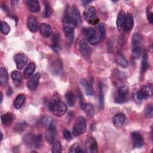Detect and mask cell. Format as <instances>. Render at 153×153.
<instances>
[{
  "instance_id": "6da1fadb",
  "label": "cell",
  "mask_w": 153,
  "mask_h": 153,
  "mask_svg": "<svg viewBox=\"0 0 153 153\" xmlns=\"http://www.w3.org/2000/svg\"><path fill=\"white\" fill-rule=\"evenodd\" d=\"M48 109L55 116L60 117L65 114L67 107L65 103L60 100V96L59 94H55L49 103Z\"/></svg>"
},
{
  "instance_id": "7a4b0ae2",
  "label": "cell",
  "mask_w": 153,
  "mask_h": 153,
  "mask_svg": "<svg viewBox=\"0 0 153 153\" xmlns=\"http://www.w3.org/2000/svg\"><path fill=\"white\" fill-rule=\"evenodd\" d=\"M76 25H78L76 22L71 17H70L67 14H65L63 22V30L66 37L71 42H72L74 38V29Z\"/></svg>"
},
{
  "instance_id": "3957f363",
  "label": "cell",
  "mask_w": 153,
  "mask_h": 153,
  "mask_svg": "<svg viewBox=\"0 0 153 153\" xmlns=\"http://www.w3.org/2000/svg\"><path fill=\"white\" fill-rule=\"evenodd\" d=\"M142 43V36L138 33H134L131 38V52L133 57L137 59L141 54V47Z\"/></svg>"
},
{
  "instance_id": "277c9868",
  "label": "cell",
  "mask_w": 153,
  "mask_h": 153,
  "mask_svg": "<svg viewBox=\"0 0 153 153\" xmlns=\"http://www.w3.org/2000/svg\"><path fill=\"white\" fill-rule=\"evenodd\" d=\"M87 127V121L85 118L82 116H78L74 123L72 133L74 136H78L82 134Z\"/></svg>"
},
{
  "instance_id": "5b68a950",
  "label": "cell",
  "mask_w": 153,
  "mask_h": 153,
  "mask_svg": "<svg viewBox=\"0 0 153 153\" xmlns=\"http://www.w3.org/2000/svg\"><path fill=\"white\" fill-rule=\"evenodd\" d=\"M152 87L149 85H145L142 87L136 93L137 99L142 100L146 99L152 95Z\"/></svg>"
},
{
  "instance_id": "8992f818",
  "label": "cell",
  "mask_w": 153,
  "mask_h": 153,
  "mask_svg": "<svg viewBox=\"0 0 153 153\" xmlns=\"http://www.w3.org/2000/svg\"><path fill=\"white\" fill-rule=\"evenodd\" d=\"M96 9L93 6H89L85 8L83 12L84 19L89 23H95Z\"/></svg>"
},
{
  "instance_id": "52a82bcc",
  "label": "cell",
  "mask_w": 153,
  "mask_h": 153,
  "mask_svg": "<svg viewBox=\"0 0 153 153\" xmlns=\"http://www.w3.org/2000/svg\"><path fill=\"white\" fill-rule=\"evenodd\" d=\"M128 88L126 86H121L118 89L117 96L115 98V102L118 103H122L127 99L128 94Z\"/></svg>"
},
{
  "instance_id": "ba28073f",
  "label": "cell",
  "mask_w": 153,
  "mask_h": 153,
  "mask_svg": "<svg viewBox=\"0 0 153 153\" xmlns=\"http://www.w3.org/2000/svg\"><path fill=\"white\" fill-rule=\"evenodd\" d=\"M131 141L134 148H141L144 145V139L141 135V134L139 132L134 131L131 133Z\"/></svg>"
},
{
  "instance_id": "9c48e42d",
  "label": "cell",
  "mask_w": 153,
  "mask_h": 153,
  "mask_svg": "<svg viewBox=\"0 0 153 153\" xmlns=\"http://www.w3.org/2000/svg\"><path fill=\"white\" fill-rule=\"evenodd\" d=\"M27 60V56L23 53H18L14 56V61L19 69H22L26 65Z\"/></svg>"
},
{
  "instance_id": "30bf717a",
  "label": "cell",
  "mask_w": 153,
  "mask_h": 153,
  "mask_svg": "<svg viewBox=\"0 0 153 153\" xmlns=\"http://www.w3.org/2000/svg\"><path fill=\"white\" fill-rule=\"evenodd\" d=\"M56 136L57 130L54 126L47 128L45 133V138L48 143H53L55 141Z\"/></svg>"
},
{
  "instance_id": "8fae6325",
  "label": "cell",
  "mask_w": 153,
  "mask_h": 153,
  "mask_svg": "<svg viewBox=\"0 0 153 153\" xmlns=\"http://www.w3.org/2000/svg\"><path fill=\"white\" fill-rule=\"evenodd\" d=\"M87 151L89 153H97L98 152L97 143L96 140L93 137H89L85 143Z\"/></svg>"
},
{
  "instance_id": "7c38bea8",
  "label": "cell",
  "mask_w": 153,
  "mask_h": 153,
  "mask_svg": "<svg viewBox=\"0 0 153 153\" xmlns=\"http://www.w3.org/2000/svg\"><path fill=\"white\" fill-rule=\"evenodd\" d=\"M67 14L71 17L76 22L77 25H79L81 22V17L79 11L75 5H72V7H69Z\"/></svg>"
},
{
  "instance_id": "4fadbf2b",
  "label": "cell",
  "mask_w": 153,
  "mask_h": 153,
  "mask_svg": "<svg viewBox=\"0 0 153 153\" xmlns=\"http://www.w3.org/2000/svg\"><path fill=\"white\" fill-rule=\"evenodd\" d=\"M40 76H41V75L39 73H36L35 75H33L31 77V78L29 80V81L27 83V88L29 90L33 91L36 89V88L39 85Z\"/></svg>"
},
{
  "instance_id": "5bb4252c",
  "label": "cell",
  "mask_w": 153,
  "mask_h": 153,
  "mask_svg": "<svg viewBox=\"0 0 153 153\" xmlns=\"http://www.w3.org/2000/svg\"><path fill=\"white\" fill-rule=\"evenodd\" d=\"M39 30L41 35L45 38H48L52 34V28L47 23H41L39 25Z\"/></svg>"
},
{
  "instance_id": "9a60e30c",
  "label": "cell",
  "mask_w": 153,
  "mask_h": 153,
  "mask_svg": "<svg viewBox=\"0 0 153 153\" xmlns=\"http://www.w3.org/2000/svg\"><path fill=\"white\" fill-rule=\"evenodd\" d=\"M26 5L28 10L32 13L39 12L41 10L39 2L36 0H27L26 1Z\"/></svg>"
},
{
  "instance_id": "2e32d148",
  "label": "cell",
  "mask_w": 153,
  "mask_h": 153,
  "mask_svg": "<svg viewBox=\"0 0 153 153\" xmlns=\"http://www.w3.org/2000/svg\"><path fill=\"white\" fill-rule=\"evenodd\" d=\"M27 26L29 30L32 32H36L38 30V23L36 18L34 16H30L28 17L27 20Z\"/></svg>"
},
{
  "instance_id": "e0dca14e",
  "label": "cell",
  "mask_w": 153,
  "mask_h": 153,
  "mask_svg": "<svg viewBox=\"0 0 153 153\" xmlns=\"http://www.w3.org/2000/svg\"><path fill=\"white\" fill-rule=\"evenodd\" d=\"M63 70V65L61 61L56 60L54 61L50 66V71L52 74L58 75L62 72Z\"/></svg>"
},
{
  "instance_id": "ac0fdd59",
  "label": "cell",
  "mask_w": 153,
  "mask_h": 153,
  "mask_svg": "<svg viewBox=\"0 0 153 153\" xmlns=\"http://www.w3.org/2000/svg\"><path fill=\"white\" fill-rule=\"evenodd\" d=\"M79 49L80 53L83 56H87L90 53V47L87 41L85 39H82L80 41L79 44Z\"/></svg>"
},
{
  "instance_id": "d6986e66",
  "label": "cell",
  "mask_w": 153,
  "mask_h": 153,
  "mask_svg": "<svg viewBox=\"0 0 153 153\" xmlns=\"http://www.w3.org/2000/svg\"><path fill=\"white\" fill-rule=\"evenodd\" d=\"M133 25H134L133 18L132 16L128 13L126 16L123 27L126 31L128 32V31H130L133 29Z\"/></svg>"
},
{
  "instance_id": "ffe728a7",
  "label": "cell",
  "mask_w": 153,
  "mask_h": 153,
  "mask_svg": "<svg viewBox=\"0 0 153 153\" xmlns=\"http://www.w3.org/2000/svg\"><path fill=\"white\" fill-rule=\"evenodd\" d=\"M113 124L114 125L117 127H121L126 120V116L124 114L122 113H119L116 114L114 117H113Z\"/></svg>"
},
{
  "instance_id": "44dd1931",
  "label": "cell",
  "mask_w": 153,
  "mask_h": 153,
  "mask_svg": "<svg viewBox=\"0 0 153 153\" xmlns=\"http://www.w3.org/2000/svg\"><path fill=\"white\" fill-rule=\"evenodd\" d=\"M35 65L33 62H30L28 64V65L26 67L24 72H23V76L25 78H29L30 76H31L33 72L35 71Z\"/></svg>"
},
{
  "instance_id": "7402d4cb",
  "label": "cell",
  "mask_w": 153,
  "mask_h": 153,
  "mask_svg": "<svg viewBox=\"0 0 153 153\" xmlns=\"http://www.w3.org/2000/svg\"><path fill=\"white\" fill-rule=\"evenodd\" d=\"M8 80V74L7 70L2 67L0 70V84L1 86H5Z\"/></svg>"
},
{
  "instance_id": "603a6c76",
  "label": "cell",
  "mask_w": 153,
  "mask_h": 153,
  "mask_svg": "<svg viewBox=\"0 0 153 153\" xmlns=\"http://www.w3.org/2000/svg\"><path fill=\"white\" fill-rule=\"evenodd\" d=\"M25 100H26V97L25 94H19L16 97L14 101V107L17 109L21 108V107L23 106V103H25Z\"/></svg>"
},
{
  "instance_id": "cb8c5ba5",
  "label": "cell",
  "mask_w": 153,
  "mask_h": 153,
  "mask_svg": "<svg viewBox=\"0 0 153 153\" xmlns=\"http://www.w3.org/2000/svg\"><path fill=\"white\" fill-rule=\"evenodd\" d=\"M11 78H12L14 83L16 85H19L22 82L23 76H22L21 73L20 72H19L18 71H13L11 72Z\"/></svg>"
},
{
  "instance_id": "d4e9b609",
  "label": "cell",
  "mask_w": 153,
  "mask_h": 153,
  "mask_svg": "<svg viewBox=\"0 0 153 153\" xmlns=\"http://www.w3.org/2000/svg\"><path fill=\"white\" fill-rule=\"evenodd\" d=\"M1 121L2 124L5 126H8L13 122L14 118V116L12 113L7 112L1 115Z\"/></svg>"
},
{
  "instance_id": "484cf974",
  "label": "cell",
  "mask_w": 153,
  "mask_h": 153,
  "mask_svg": "<svg viewBox=\"0 0 153 153\" xmlns=\"http://www.w3.org/2000/svg\"><path fill=\"white\" fill-rule=\"evenodd\" d=\"M125 18H126L125 12L121 10L119 13L117 17V26L118 30H121L123 29L124 23L125 21Z\"/></svg>"
},
{
  "instance_id": "4316f807",
  "label": "cell",
  "mask_w": 153,
  "mask_h": 153,
  "mask_svg": "<svg viewBox=\"0 0 153 153\" xmlns=\"http://www.w3.org/2000/svg\"><path fill=\"white\" fill-rule=\"evenodd\" d=\"M59 38H60V36L58 33H53V35L52 36L51 48L54 51H56V52H58L60 49Z\"/></svg>"
},
{
  "instance_id": "83f0119b",
  "label": "cell",
  "mask_w": 153,
  "mask_h": 153,
  "mask_svg": "<svg viewBox=\"0 0 153 153\" xmlns=\"http://www.w3.org/2000/svg\"><path fill=\"white\" fill-rule=\"evenodd\" d=\"M81 84L84 87L87 95L92 96L94 94V89L92 85L86 79H82L81 81Z\"/></svg>"
},
{
  "instance_id": "f1b7e54d",
  "label": "cell",
  "mask_w": 153,
  "mask_h": 153,
  "mask_svg": "<svg viewBox=\"0 0 153 153\" xmlns=\"http://www.w3.org/2000/svg\"><path fill=\"white\" fill-rule=\"evenodd\" d=\"M116 61L117 63L123 68H127L128 65V62L125 57L120 53H118L116 57Z\"/></svg>"
},
{
  "instance_id": "f546056e",
  "label": "cell",
  "mask_w": 153,
  "mask_h": 153,
  "mask_svg": "<svg viewBox=\"0 0 153 153\" xmlns=\"http://www.w3.org/2000/svg\"><path fill=\"white\" fill-rule=\"evenodd\" d=\"M41 123L42 126H44V127L48 128L51 126H54V123H53V120L52 119V118L50 116L48 115H44L41 119Z\"/></svg>"
},
{
  "instance_id": "4dcf8cb0",
  "label": "cell",
  "mask_w": 153,
  "mask_h": 153,
  "mask_svg": "<svg viewBox=\"0 0 153 153\" xmlns=\"http://www.w3.org/2000/svg\"><path fill=\"white\" fill-rule=\"evenodd\" d=\"M65 100L68 106H73L75 105V96L72 92L68 91L66 93Z\"/></svg>"
},
{
  "instance_id": "1f68e13d",
  "label": "cell",
  "mask_w": 153,
  "mask_h": 153,
  "mask_svg": "<svg viewBox=\"0 0 153 153\" xmlns=\"http://www.w3.org/2000/svg\"><path fill=\"white\" fill-rule=\"evenodd\" d=\"M35 136L32 135L30 133H28L25 136L23 137L24 142L26 145L28 147H33V142H34Z\"/></svg>"
},
{
  "instance_id": "d6a6232c",
  "label": "cell",
  "mask_w": 153,
  "mask_h": 153,
  "mask_svg": "<svg viewBox=\"0 0 153 153\" xmlns=\"http://www.w3.org/2000/svg\"><path fill=\"white\" fill-rule=\"evenodd\" d=\"M82 109L85 111L88 117H91L93 116L94 113V109L93 105L91 103H88L87 104H85Z\"/></svg>"
},
{
  "instance_id": "836d02e7",
  "label": "cell",
  "mask_w": 153,
  "mask_h": 153,
  "mask_svg": "<svg viewBox=\"0 0 153 153\" xmlns=\"http://www.w3.org/2000/svg\"><path fill=\"white\" fill-rule=\"evenodd\" d=\"M148 56L146 52L145 51L143 56H142V60L141 63V72L143 73L145 72L146 69H148Z\"/></svg>"
},
{
  "instance_id": "e575fe53",
  "label": "cell",
  "mask_w": 153,
  "mask_h": 153,
  "mask_svg": "<svg viewBox=\"0 0 153 153\" xmlns=\"http://www.w3.org/2000/svg\"><path fill=\"white\" fill-rule=\"evenodd\" d=\"M83 33L88 39L93 37L96 34V32L93 27H87L83 29Z\"/></svg>"
},
{
  "instance_id": "d590c367",
  "label": "cell",
  "mask_w": 153,
  "mask_h": 153,
  "mask_svg": "<svg viewBox=\"0 0 153 153\" xmlns=\"http://www.w3.org/2000/svg\"><path fill=\"white\" fill-rule=\"evenodd\" d=\"M104 107V94L102 91V85H99V108L100 110L103 109Z\"/></svg>"
},
{
  "instance_id": "8d00e7d4",
  "label": "cell",
  "mask_w": 153,
  "mask_h": 153,
  "mask_svg": "<svg viewBox=\"0 0 153 153\" xmlns=\"http://www.w3.org/2000/svg\"><path fill=\"white\" fill-rule=\"evenodd\" d=\"M27 126V124L24 121H20L18 123H17L14 127V130L15 131H23Z\"/></svg>"
},
{
  "instance_id": "74e56055",
  "label": "cell",
  "mask_w": 153,
  "mask_h": 153,
  "mask_svg": "<svg viewBox=\"0 0 153 153\" xmlns=\"http://www.w3.org/2000/svg\"><path fill=\"white\" fill-rule=\"evenodd\" d=\"M98 30H99V35L100 36V38L101 39V41H102L106 35V31H105V24L102 22H100L98 25Z\"/></svg>"
},
{
  "instance_id": "f35d334b",
  "label": "cell",
  "mask_w": 153,
  "mask_h": 153,
  "mask_svg": "<svg viewBox=\"0 0 153 153\" xmlns=\"http://www.w3.org/2000/svg\"><path fill=\"white\" fill-rule=\"evenodd\" d=\"M62 147L61 145V143L59 141H54L53 143V146H52V149L51 151L53 153H60L62 152Z\"/></svg>"
},
{
  "instance_id": "ab89813d",
  "label": "cell",
  "mask_w": 153,
  "mask_h": 153,
  "mask_svg": "<svg viewBox=\"0 0 153 153\" xmlns=\"http://www.w3.org/2000/svg\"><path fill=\"white\" fill-rule=\"evenodd\" d=\"M85 151L82 148H81L79 145L77 143H75L73 144L69 148V152H74V153H76V152H85Z\"/></svg>"
},
{
  "instance_id": "60d3db41",
  "label": "cell",
  "mask_w": 153,
  "mask_h": 153,
  "mask_svg": "<svg viewBox=\"0 0 153 153\" xmlns=\"http://www.w3.org/2000/svg\"><path fill=\"white\" fill-rule=\"evenodd\" d=\"M1 29V32L4 35H7L10 31V27L7 22L2 21L1 22V29Z\"/></svg>"
},
{
  "instance_id": "b9f144b4",
  "label": "cell",
  "mask_w": 153,
  "mask_h": 153,
  "mask_svg": "<svg viewBox=\"0 0 153 153\" xmlns=\"http://www.w3.org/2000/svg\"><path fill=\"white\" fill-rule=\"evenodd\" d=\"M42 146V137L41 135L35 136L34 142H33V148L36 149H39Z\"/></svg>"
},
{
  "instance_id": "7bdbcfd3",
  "label": "cell",
  "mask_w": 153,
  "mask_h": 153,
  "mask_svg": "<svg viewBox=\"0 0 153 153\" xmlns=\"http://www.w3.org/2000/svg\"><path fill=\"white\" fill-rule=\"evenodd\" d=\"M52 8L48 2H45V13L44 15L46 17H48L51 15Z\"/></svg>"
},
{
  "instance_id": "ee69618b",
  "label": "cell",
  "mask_w": 153,
  "mask_h": 153,
  "mask_svg": "<svg viewBox=\"0 0 153 153\" xmlns=\"http://www.w3.org/2000/svg\"><path fill=\"white\" fill-rule=\"evenodd\" d=\"M153 114V108L152 105H149L147 106V107L145 109V115L146 118H150L152 117Z\"/></svg>"
},
{
  "instance_id": "f6af8a7d",
  "label": "cell",
  "mask_w": 153,
  "mask_h": 153,
  "mask_svg": "<svg viewBox=\"0 0 153 153\" xmlns=\"http://www.w3.org/2000/svg\"><path fill=\"white\" fill-rule=\"evenodd\" d=\"M63 134L64 138L66 140H71L72 139L71 133L68 130H67L66 128L63 129Z\"/></svg>"
},
{
  "instance_id": "bcb514c9",
  "label": "cell",
  "mask_w": 153,
  "mask_h": 153,
  "mask_svg": "<svg viewBox=\"0 0 153 153\" xmlns=\"http://www.w3.org/2000/svg\"><path fill=\"white\" fill-rule=\"evenodd\" d=\"M78 94V99H79V105H80V106H81V109H82L85 103H84V102H83V100H82V93L80 92L79 90H78V94Z\"/></svg>"
},
{
  "instance_id": "7dc6e473",
  "label": "cell",
  "mask_w": 153,
  "mask_h": 153,
  "mask_svg": "<svg viewBox=\"0 0 153 153\" xmlns=\"http://www.w3.org/2000/svg\"><path fill=\"white\" fill-rule=\"evenodd\" d=\"M147 19L150 23H152L153 22V14L151 11L147 12Z\"/></svg>"
},
{
  "instance_id": "c3c4849f",
  "label": "cell",
  "mask_w": 153,
  "mask_h": 153,
  "mask_svg": "<svg viewBox=\"0 0 153 153\" xmlns=\"http://www.w3.org/2000/svg\"><path fill=\"white\" fill-rule=\"evenodd\" d=\"M82 2L83 3L84 5H87L88 4L91 2V1H82Z\"/></svg>"
},
{
  "instance_id": "681fc988",
  "label": "cell",
  "mask_w": 153,
  "mask_h": 153,
  "mask_svg": "<svg viewBox=\"0 0 153 153\" xmlns=\"http://www.w3.org/2000/svg\"><path fill=\"white\" fill-rule=\"evenodd\" d=\"M2 93H1V103H2Z\"/></svg>"
},
{
  "instance_id": "f907efd6",
  "label": "cell",
  "mask_w": 153,
  "mask_h": 153,
  "mask_svg": "<svg viewBox=\"0 0 153 153\" xmlns=\"http://www.w3.org/2000/svg\"><path fill=\"white\" fill-rule=\"evenodd\" d=\"M1 141H2V139H3V134H2V133L1 132Z\"/></svg>"
}]
</instances>
